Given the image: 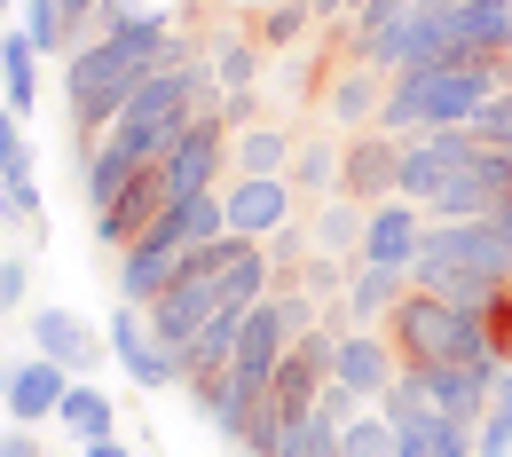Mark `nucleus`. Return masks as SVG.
Listing matches in <instances>:
<instances>
[{
	"mask_svg": "<svg viewBox=\"0 0 512 457\" xmlns=\"http://www.w3.org/2000/svg\"><path fill=\"white\" fill-rule=\"evenodd\" d=\"M32 347L56 355L71 379H95V363L111 355V331H95L87 316H71V308H40V316H32Z\"/></svg>",
	"mask_w": 512,
	"mask_h": 457,
	"instance_id": "obj_12",
	"label": "nucleus"
},
{
	"mask_svg": "<svg viewBox=\"0 0 512 457\" xmlns=\"http://www.w3.org/2000/svg\"><path fill=\"white\" fill-rule=\"evenodd\" d=\"M8 174H32V142H24V119L0 103V182Z\"/></svg>",
	"mask_w": 512,
	"mask_h": 457,
	"instance_id": "obj_32",
	"label": "nucleus"
},
{
	"mask_svg": "<svg viewBox=\"0 0 512 457\" xmlns=\"http://www.w3.org/2000/svg\"><path fill=\"white\" fill-rule=\"evenodd\" d=\"M0 457H48V450L32 442V426H16V434H0Z\"/></svg>",
	"mask_w": 512,
	"mask_h": 457,
	"instance_id": "obj_39",
	"label": "nucleus"
},
{
	"mask_svg": "<svg viewBox=\"0 0 512 457\" xmlns=\"http://www.w3.org/2000/svg\"><path fill=\"white\" fill-rule=\"evenodd\" d=\"M0 221H40V190H32V174H8V182H0Z\"/></svg>",
	"mask_w": 512,
	"mask_h": 457,
	"instance_id": "obj_34",
	"label": "nucleus"
},
{
	"mask_svg": "<svg viewBox=\"0 0 512 457\" xmlns=\"http://www.w3.org/2000/svg\"><path fill=\"white\" fill-rule=\"evenodd\" d=\"M166 48H174V16H142L119 32H95L87 48L64 56V103H71V127H79V158L119 127L134 87L150 71H166Z\"/></svg>",
	"mask_w": 512,
	"mask_h": 457,
	"instance_id": "obj_1",
	"label": "nucleus"
},
{
	"mask_svg": "<svg viewBox=\"0 0 512 457\" xmlns=\"http://www.w3.org/2000/svg\"><path fill=\"white\" fill-rule=\"evenodd\" d=\"M205 56H213L221 95H229V87H253V79H260V56H268V48H260L253 32H205Z\"/></svg>",
	"mask_w": 512,
	"mask_h": 457,
	"instance_id": "obj_25",
	"label": "nucleus"
},
{
	"mask_svg": "<svg viewBox=\"0 0 512 457\" xmlns=\"http://www.w3.org/2000/svg\"><path fill=\"white\" fill-rule=\"evenodd\" d=\"M473 134H481L489 150H512V87H505V95H489V103L473 111Z\"/></svg>",
	"mask_w": 512,
	"mask_h": 457,
	"instance_id": "obj_33",
	"label": "nucleus"
},
{
	"mask_svg": "<svg viewBox=\"0 0 512 457\" xmlns=\"http://www.w3.org/2000/svg\"><path fill=\"white\" fill-rule=\"evenodd\" d=\"M339 190L363 197V205H386V197H402V142L386 127H355L339 134Z\"/></svg>",
	"mask_w": 512,
	"mask_h": 457,
	"instance_id": "obj_7",
	"label": "nucleus"
},
{
	"mask_svg": "<svg viewBox=\"0 0 512 457\" xmlns=\"http://www.w3.org/2000/svg\"><path fill=\"white\" fill-rule=\"evenodd\" d=\"M221 166H229V119L221 111H190V127L174 134V150L158 158L166 197H205L221 182Z\"/></svg>",
	"mask_w": 512,
	"mask_h": 457,
	"instance_id": "obj_5",
	"label": "nucleus"
},
{
	"mask_svg": "<svg viewBox=\"0 0 512 457\" xmlns=\"http://www.w3.org/2000/svg\"><path fill=\"white\" fill-rule=\"evenodd\" d=\"M363 221H371V205L347 190H331L316 205V221H308V237H316V253H339V261H355L363 253Z\"/></svg>",
	"mask_w": 512,
	"mask_h": 457,
	"instance_id": "obj_19",
	"label": "nucleus"
},
{
	"mask_svg": "<svg viewBox=\"0 0 512 457\" xmlns=\"http://www.w3.org/2000/svg\"><path fill=\"white\" fill-rule=\"evenodd\" d=\"M379 103H386V71L379 64H347L339 79H323V119H331V134L347 127H379Z\"/></svg>",
	"mask_w": 512,
	"mask_h": 457,
	"instance_id": "obj_15",
	"label": "nucleus"
},
{
	"mask_svg": "<svg viewBox=\"0 0 512 457\" xmlns=\"http://www.w3.org/2000/svg\"><path fill=\"white\" fill-rule=\"evenodd\" d=\"M481 316H489V331H497V355H512V284L489 300V308H481Z\"/></svg>",
	"mask_w": 512,
	"mask_h": 457,
	"instance_id": "obj_37",
	"label": "nucleus"
},
{
	"mask_svg": "<svg viewBox=\"0 0 512 457\" xmlns=\"http://www.w3.org/2000/svg\"><path fill=\"white\" fill-rule=\"evenodd\" d=\"M24 284H32V261H24V253H8V261H0V316H16V308H24Z\"/></svg>",
	"mask_w": 512,
	"mask_h": 457,
	"instance_id": "obj_36",
	"label": "nucleus"
},
{
	"mask_svg": "<svg viewBox=\"0 0 512 457\" xmlns=\"http://www.w3.org/2000/svg\"><path fill=\"white\" fill-rule=\"evenodd\" d=\"M111 355H119V371H127L142 394H158V387H182V355L150 331V308H134V300H119L111 308Z\"/></svg>",
	"mask_w": 512,
	"mask_h": 457,
	"instance_id": "obj_6",
	"label": "nucleus"
},
{
	"mask_svg": "<svg viewBox=\"0 0 512 457\" xmlns=\"http://www.w3.org/2000/svg\"><path fill=\"white\" fill-rule=\"evenodd\" d=\"M229 158H237V174H292V134L284 127H245L229 142Z\"/></svg>",
	"mask_w": 512,
	"mask_h": 457,
	"instance_id": "obj_26",
	"label": "nucleus"
},
{
	"mask_svg": "<svg viewBox=\"0 0 512 457\" xmlns=\"http://www.w3.org/2000/svg\"><path fill=\"white\" fill-rule=\"evenodd\" d=\"M418 292H442L457 308H489L512 284V197L489 221H426V245L410 261Z\"/></svg>",
	"mask_w": 512,
	"mask_h": 457,
	"instance_id": "obj_2",
	"label": "nucleus"
},
{
	"mask_svg": "<svg viewBox=\"0 0 512 457\" xmlns=\"http://www.w3.org/2000/svg\"><path fill=\"white\" fill-rule=\"evenodd\" d=\"M0 103H8L16 119H32V103H40V48H32L24 24L0 32Z\"/></svg>",
	"mask_w": 512,
	"mask_h": 457,
	"instance_id": "obj_17",
	"label": "nucleus"
},
{
	"mask_svg": "<svg viewBox=\"0 0 512 457\" xmlns=\"http://www.w3.org/2000/svg\"><path fill=\"white\" fill-rule=\"evenodd\" d=\"M24 32L40 56H71V24H64V0H24Z\"/></svg>",
	"mask_w": 512,
	"mask_h": 457,
	"instance_id": "obj_30",
	"label": "nucleus"
},
{
	"mask_svg": "<svg viewBox=\"0 0 512 457\" xmlns=\"http://www.w3.org/2000/svg\"><path fill=\"white\" fill-rule=\"evenodd\" d=\"M253 111H260V103H253V87H229V95H221V119H229V127H245Z\"/></svg>",
	"mask_w": 512,
	"mask_h": 457,
	"instance_id": "obj_38",
	"label": "nucleus"
},
{
	"mask_svg": "<svg viewBox=\"0 0 512 457\" xmlns=\"http://www.w3.org/2000/svg\"><path fill=\"white\" fill-rule=\"evenodd\" d=\"M205 316H221V276H190V268H182V276H174V292H166V300H150V331H158L174 355L205 331Z\"/></svg>",
	"mask_w": 512,
	"mask_h": 457,
	"instance_id": "obj_11",
	"label": "nucleus"
},
{
	"mask_svg": "<svg viewBox=\"0 0 512 457\" xmlns=\"http://www.w3.org/2000/svg\"><path fill=\"white\" fill-rule=\"evenodd\" d=\"M127 174H134V158H127V150H119V142H111V134H103V142H95V150L79 158V197H87V205L103 213L111 197L127 190Z\"/></svg>",
	"mask_w": 512,
	"mask_h": 457,
	"instance_id": "obj_24",
	"label": "nucleus"
},
{
	"mask_svg": "<svg viewBox=\"0 0 512 457\" xmlns=\"http://www.w3.org/2000/svg\"><path fill=\"white\" fill-rule=\"evenodd\" d=\"M0 16H8V0H0Z\"/></svg>",
	"mask_w": 512,
	"mask_h": 457,
	"instance_id": "obj_43",
	"label": "nucleus"
},
{
	"mask_svg": "<svg viewBox=\"0 0 512 457\" xmlns=\"http://www.w3.org/2000/svg\"><path fill=\"white\" fill-rule=\"evenodd\" d=\"M221 205H229V229L237 237H276L292 221V174H237L221 190Z\"/></svg>",
	"mask_w": 512,
	"mask_h": 457,
	"instance_id": "obj_13",
	"label": "nucleus"
},
{
	"mask_svg": "<svg viewBox=\"0 0 512 457\" xmlns=\"http://www.w3.org/2000/svg\"><path fill=\"white\" fill-rule=\"evenodd\" d=\"M292 190H339V134H323V142H300L292 150Z\"/></svg>",
	"mask_w": 512,
	"mask_h": 457,
	"instance_id": "obj_28",
	"label": "nucleus"
},
{
	"mask_svg": "<svg viewBox=\"0 0 512 457\" xmlns=\"http://www.w3.org/2000/svg\"><path fill=\"white\" fill-rule=\"evenodd\" d=\"M268 402H276V410L300 426V418H308V410L323 402V371L308 363V355H292V347H284V363L268 371Z\"/></svg>",
	"mask_w": 512,
	"mask_h": 457,
	"instance_id": "obj_23",
	"label": "nucleus"
},
{
	"mask_svg": "<svg viewBox=\"0 0 512 457\" xmlns=\"http://www.w3.org/2000/svg\"><path fill=\"white\" fill-rule=\"evenodd\" d=\"M418 245H426V205H418V197H386V205H371V221H363V253H355V261L410 276Z\"/></svg>",
	"mask_w": 512,
	"mask_h": 457,
	"instance_id": "obj_8",
	"label": "nucleus"
},
{
	"mask_svg": "<svg viewBox=\"0 0 512 457\" xmlns=\"http://www.w3.org/2000/svg\"><path fill=\"white\" fill-rule=\"evenodd\" d=\"M308 24H316V16H308L300 0H268V8H253V40L268 48V56H276V48H292Z\"/></svg>",
	"mask_w": 512,
	"mask_h": 457,
	"instance_id": "obj_29",
	"label": "nucleus"
},
{
	"mask_svg": "<svg viewBox=\"0 0 512 457\" xmlns=\"http://www.w3.org/2000/svg\"><path fill=\"white\" fill-rule=\"evenodd\" d=\"M402 292H410V276L402 268H371V261H355V276H347V331H386V316L402 308Z\"/></svg>",
	"mask_w": 512,
	"mask_h": 457,
	"instance_id": "obj_16",
	"label": "nucleus"
},
{
	"mask_svg": "<svg viewBox=\"0 0 512 457\" xmlns=\"http://www.w3.org/2000/svg\"><path fill=\"white\" fill-rule=\"evenodd\" d=\"M56 426H64L71 442H111V434H119V410H111V394L95 387V379H71L64 410H56Z\"/></svg>",
	"mask_w": 512,
	"mask_h": 457,
	"instance_id": "obj_21",
	"label": "nucleus"
},
{
	"mask_svg": "<svg viewBox=\"0 0 512 457\" xmlns=\"http://www.w3.org/2000/svg\"><path fill=\"white\" fill-rule=\"evenodd\" d=\"M426 457H473V426H465V418H434Z\"/></svg>",
	"mask_w": 512,
	"mask_h": 457,
	"instance_id": "obj_35",
	"label": "nucleus"
},
{
	"mask_svg": "<svg viewBox=\"0 0 512 457\" xmlns=\"http://www.w3.org/2000/svg\"><path fill=\"white\" fill-rule=\"evenodd\" d=\"M449 32L465 56H512V0H465L449 8Z\"/></svg>",
	"mask_w": 512,
	"mask_h": 457,
	"instance_id": "obj_18",
	"label": "nucleus"
},
{
	"mask_svg": "<svg viewBox=\"0 0 512 457\" xmlns=\"http://www.w3.org/2000/svg\"><path fill=\"white\" fill-rule=\"evenodd\" d=\"M237 339H245V308L205 316V331L182 347V379H197V371H229V363H237Z\"/></svg>",
	"mask_w": 512,
	"mask_h": 457,
	"instance_id": "obj_22",
	"label": "nucleus"
},
{
	"mask_svg": "<svg viewBox=\"0 0 512 457\" xmlns=\"http://www.w3.org/2000/svg\"><path fill=\"white\" fill-rule=\"evenodd\" d=\"M166 205H174V197H166V174H158V166H134L127 190H119L103 213H95V237H103L111 253H127V245L150 229V221H158V213H166Z\"/></svg>",
	"mask_w": 512,
	"mask_h": 457,
	"instance_id": "obj_10",
	"label": "nucleus"
},
{
	"mask_svg": "<svg viewBox=\"0 0 512 457\" xmlns=\"http://www.w3.org/2000/svg\"><path fill=\"white\" fill-rule=\"evenodd\" d=\"M300 8H308L316 24H339V8H355V0H300Z\"/></svg>",
	"mask_w": 512,
	"mask_h": 457,
	"instance_id": "obj_40",
	"label": "nucleus"
},
{
	"mask_svg": "<svg viewBox=\"0 0 512 457\" xmlns=\"http://www.w3.org/2000/svg\"><path fill=\"white\" fill-rule=\"evenodd\" d=\"M394 371H402V355H394V339L386 331H339V387H355L363 402H379L394 387Z\"/></svg>",
	"mask_w": 512,
	"mask_h": 457,
	"instance_id": "obj_14",
	"label": "nucleus"
},
{
	"mask_svg": "<svg viewBox=\"0 0 512 457\" xmlns=\"http://www.w3.org/2000/svg\"><path fill=\"white\" fill-rule=\"evenodd\" d=\"M237 8H268V0H237Z\"/></svg>",
	"mask_w": 512,
	"mask_h": 457,
	"instance_id": "obj_42",
	"label": "nucleus"
},
{
	"mask_svg": "<svg viewBox=\"0 0 512 457\" xmlns=\"http://www.w3.org/2000/svg\"><path fill=\"white\" fill-rule=\"evenodd\" d=\"M386 339H394L402 363H512V355H497V331H489L481 308H457V300L418 292V284L386 316Z\"/></svg>",
	"mask_w": 512,
	"mask_h": 457,
	"instance_id": "obj_3",
	"label": "nucleus"
},
{
	"mask_svg": "<svg viewBox=\"0 0 512 457\" xmlns=\"http://www.w3.org/2000/svg\"><path fill=\"white\" fill-rule=\"evenodd\" d=\"M71 394V371L56 363V355H24V363H8V379H0V402H8V418L16 426H40V418H56Z\"/></svg>",
	"mask_w": 512,
	"mask_h": 457,
	"instance_id": "obj_9",
	"label": "nucleus"
},
{
	"mask_svg": "<svg viewBox=\"0 0 512 457\" xmlns=\"http://www.w3.org/2000/svg\"><path fill=\"white\" fill-rule=\"evenodd\" d=\"M190 111H197V87H190V71H150V79H142V87L127 95V111H119L111 142L127 150L134 166H158V158L174 150V134L190 127Z\"/></svg>",
	"mask_w": 512,
	"mask_h": 457,
	"instance_id": "obj_4",
	"label": "nucleus"
},
{
	"mask_svg": "<svg viewBox=\"0 0 512 457\" xmlns=\"http://www.w3.org/2000/svg\"><path fill=\"white\" fill-rule=\"evenodd\" d=\"M473 457H512V363L497 371V394H489V410L473 426Z\"/></svg>",
	"mask_w": 512,
	"mask_h": 457,
	"instance_id": "obj_27",
	"label": "nucleus"
},
{
	"mask_svg": "<svg viewBox=\"0 0 512 457\" xmlns=\"http://www.w3.org/2000/svg\"><path fill=\"white\" fill-rule=\"evenodd\" d=\"M339 457H394V426L379 418V402H371V410L339 434Z\"/></svg>",
	"mask_w": 512,
	"mask_h": 457,
	"instance_id": "obj_31",
	"label": "nucleus"
},
{
	"mask_svg": "<svg viewBox=\"0 0 512 457\" xmlns=\"http://www.w3.org/2000/svg\"><path fill=\"white\" fill-rule=\"evenodd\" d=\"M174 276H182V253H150V245H127V253H119V300L150 308V300H166V292H174Z\"/></svg>",
	"mask_w": 512,
	"mask_h": 457,
	"instance_id": "obj_20",
	"label": "nucleus"
},
{
	"mask_svg": "<svg viewBox=\"0 0 512 457\" xmlns=\"http://www.w3.org/2000/svg\"><path fill=\"white\" fill-rule=\"evenodd\" d=\"M79 457H134V450L119 442V434H111V442H79Z\"/></svg>",
	"mask_w": 512,
	"mask_h": 457,
	"instance_id": "obj_41",
	"label": "nucleus"
}]
</instances>
